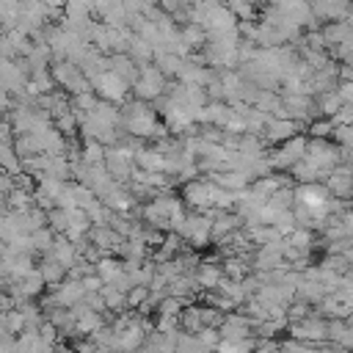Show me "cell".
Masks as SVG:
<instances>
[{"mask_svg":"<svg viewBox=\"0 0 353 353\" xmlns=\"http://www.w3.org/2000/svg\"><path fill=\"white\" fill-rule=\"evenodd\" d=\"M55 232L50 229V226H41V229H36V232H30V248H33V254H50V248H52V243H55Z\"/></svg>","mask_w":353,"mask_h":353,"instance_id":"obj_3","label":"cell"},{"mask_svg":"<svg viewBox=\"0 0 353 353\" xmlns=\"http://www.w3.org/2000/svg\"><path fill=\"white\" fill-rule=\"evenodd\" d=\"M121 273H124V265H121L119 259L105 256V259H99V262H97V276H99L102 281H113V279H119Z\"/></svg>","mask_w":353,"mask_h":353,"instance_id":"obj_4","label":"cell"},{"mask_svg":"<svg viewBox=\"0 0 353 353\" xmlns=\"http://www.w3.org/2000/svg\"><path fill=\"white\" fill-rule=\"evenodd\" d=\"M97 94L105 99V102H121L124 97H127V88H130V83L127 80H121L116 72H110V69H105L97 80Z\"/></svg>","mask_w":353,"mask_h":353,"instance_id":"obj_1","label":"cell"},{"mask_svg":"<svg viewBox=\"0 0 353 353\" xmlns=\"http://www.w3.org/2000/svg\"><path fill=\"white\" fill-rule=\"evenodd\" d=\"M36 270H39V276L44 279V284H47V287L61 284V281L66 279V273H69V270H66V268H63L58 259H52L50 254H44V256H41V262L36 265Z\"/></svg>","mask_w":353,"mask_h":353,"instance_id":"obj_2","label":"cell"},{"mask_svg":"<svg viewBox=\"0 0 353 353\" xmlns=\"http://www.w3.org/2000/svg\"><path fill=\"white\" fill-rule=\"evenodd\" d=\"M292 334H295V339H320V336H325V325L317 320H303L295 325Z\"/></svg>","mask_w":353,"mask_h":353,"instance_id":"obj_5","label":"cell"}]
</instances>
